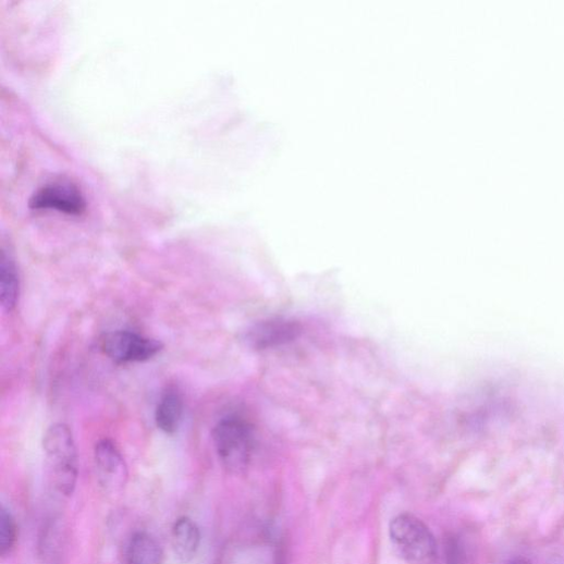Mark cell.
I'll return each instance as SVG.
<instances>
[{
	"label": "cell",
	"instance_id": "4fadbf2b",
	"mask_svg": "<svg viewBox=\"0 0 564 564\" xmlns=\"http://www.w3.org/2000/svg\"><path fill=\"white\" fill-rule=\"evenodd\" d=\"M471 543L461 534L449 535L443 544V564H473Z\"/></svg>",
	"mask_w": 564,
	"mask_h": 564
},
{
	"label": "cell",
	"instance_id": "52a82bcc",
	"mask_svg": "<svg viewBox=\"0 0 564 564\" xmlns=\"http://www.w3.org/2000/svg\"><path fill=\"white\" fill-rule=\"evenodd\" d=\"M301 332L295 321L270 319L254 326L246 333V342L256 350H266L289 343Z\"/></svg>",
	"mask_w": 564,
	"mask_h": 564
},
{
	"label": "cell",
	"instance_id": "6da1fadb",
	"mask_svg": "<svg viewBox=\"0 0 564 564\" xmlns=\"http://www.w3.org/2000/svg\"><path fill=\"white\" fill-rule=\"evenodd\" d=\"M48 475L53 489L70 498L77 485L78 457L73 433L65 424L50 426L42 440Z\"/></svg>",
	"mask_w": 564,
	"mask_h": 564
},
{
	"label": "cell",
	"instance_id": "8992f818",
	"mask_svg": "<svg viewBox=\"0 0 564 564\" xmlns=\"http://www.w3.org/2000/svg\"><path fill=\"white\" fill-rule=\"evenodd\" d=\"M30 207L35 210H53L77 217L85 211V200L71 182L56 181L41 187L33 197Z\"/></svg>",
	"mask_w": 564,
	"mask_h": 564
},
{
	"label": "cell",
	"instance_id": "9a60e30c",
	"mask_svg": "<svg viewBox=\"0 0 564 564\" xmlns=\"http://www.w3.org/2000/svg\"><path fill=\"white\" fill-rule=\"evenodd\" d=\"M506 564H531V562L524 556H516L510 560Z\"/></svg>",
	"mask_w": 564,
	"mask_h": 564
},
{
	"label": "cell",
	"instance_id": "9c48e42d",
	"mask_svg": "<svg viewBox=\"0 0 564 564\" xmlns=\"http://www.w3.org/2000/svg\"><path fill=\"white\" fill-rule=\"evenodd\" d=\"M171 544L175 557L181 563L192 562L201 544V531L198 524L187 516L177 518L172 526Z\"/></svg>",
	"mask_w": 564,
	"mask_h": 564
},
{
	"label": "cell",
	"instance_id": "277c9868",
	"mask_svg": "<svg viewBox=\"0 0 564 564\" xmlns=\"http://www.w3.org/2000/svg\"><path fill=\"white\" fill-rule=\"evenodd\" d=\"M100 347L105 355L121 365L147 361L163 350V344L132 331L118 330L103 334Z\"/></svg>",
	"mask_w": 564,
	"mask_h": 564
},
{
	"label": "cell",
	"instance_id": "7a4b0ae2",
	"mask_svg": "<svg viewBox=\"0 0 564 564\" xmlns=\"http://www.w3.org/2000/svg\"><path fill=\"white\" fill-rule=\"evenodd\" d=\"M212 439L218 456L228 471L243 473L255 446V432L250 422L237 415L224 417L214 427Z\"/></svg>",
	"mask_w": 564,
	"mask_h": 564
},
{
	"label": "cell",
	"instance_id": "30bf717a",
	"mask_svg": "<svg viewBox=\"0 0 564 564\" xmlns=\"http://www.w3.org/2000/svg\"><path fill=\"white\" fill-rule=\"evenodd\" d=\"M184 403L181 392L175 387L167 388L157 404L155 421L163 433L174 434L182 422Z\"/></svg>",
	"mask_w": 564,
	"mask_h": 564
},
{
	"label": "cell",
	"instance_id": "8fae6325",
	"mask_svg": "<svg viewBox=\"0 0 564 564\" xmlns=\"http://www.w3.org/2000/svg\"><path fill=\"white\" fill-rule=\"evenodd\" d=\"M21 278L16 262L8 250L3 249L0 260V303L7 314H12L20 302Z\"/></svg>",
	"mask_w": 564,
	"mask_h": 564
},
{
	"label": "cell",
	"instance_id": "ba28073f",
	"mask_svg": "<svg viewBox=\"0 0 564 564\" xmlns=\"http://www.w3.org/2000/svg\"><path fill=\"white\" fill-rule=\"evenodd\" d=\"M65 525L60 517L53 516L44 523L38 538L40 564H64Z\"/></svg>",
	"mask_w": 564,
	"mask_h": 564
},
{
	"label": "cell",
	"instance_id": "5b68a950",
	"mask_svg": "<svg viewBox=\"0 0 564 564\" xmlns=\"http://www.w3.org/2000/svg\"><path fill=\"white\" fill-rule=\"evenodd\" d=\"M94 464L99 483L106 492H122L128 483V466L118 444L102 439L94 447Z\"/></svg>",
	"mask_w": 564,
	"mask_h": 564
},
{
	"label": "cell",
	"instance_id": "3957f363",
	"mask_svg": "<svg viewBox=\"0 0 564 564\" xmlns=\"http://www.w3.org/2000/svg\"><path fill=\"white\" fill-rule=\"evenodd\" d=\"M390 537L402 557L409 564H432L438 545L429 527L412 514H402L390 524Z\"/></svg>",
	"mask_w": 564,
	"mask_h": 564
},
{
	"label": "cell",
	"instance_id": "7c38bea8",
	"mask_svg": "<svg viewBox=\"0 0 564 564\" xmlns=\"http://www.w3.org/2000/svg\"><path fill=\"white\" fill-rule=\"evenodd\" d=\"M126 564H162L163 551L158 540L147 531H137L125 550Z\"/></svg>",
	"mask_w": 564,
	"mask_h": 564
},
{
	"label": "cell",
	"instance_id": "5bb4252c",
	"mask_svg": "<svg viewBox=\"0 0 564 564\" xmlns=\"http://www.w3.org/2000/svg\"><path fill=\"white\" fill-rule=\"evenodd\" d=\"M19 538V527L13 513L5 506L0 512V554L9 556L14 551Z\"/></svg>",
	"mask_w": 564,
	"mask_h": 564
}]
</instances>
